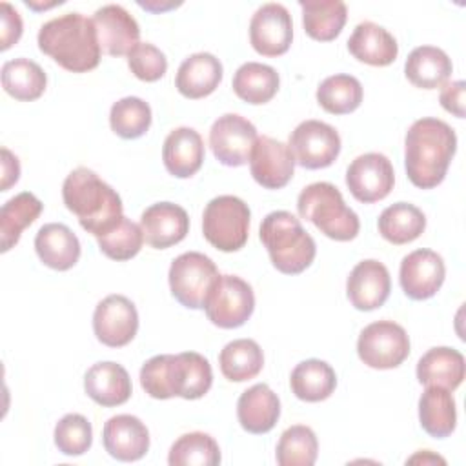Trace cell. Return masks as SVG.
<instances>
[{
  "instance_id": "obj_35",
  "label": "cell",
  "mask_w": 466,
  "mask_h": 466,
  "mask_svg": "<svg viewBox=\"0 0 466 466\" xmlns=\"http://www.w3.org/2000/svg\"><path fill=\"white\" fill-rule=\"evenodd\" d=\"M379 233L391 244H408L419 238L426 228L424 213L408 202L388 206L379 217Z\"/></svg>"
},
{
  "instance_id": "obj_32",
  "label": "cell",
  "mask_w": 466,
  "mask_h": 466,
  "mask_svg": "<svg viewBox=\"0 0 466 466\" xmlns=\"http://www.w3.org/2000/svg\"><path fill=\"white\" fill-rule=\"evenodd\" d=\"M304 31L320 42H329L340 35L348 9L340 0H300Z\"/></svg>"
},
{
  "instance_id": "obj_36",
  "label": "cell",
  "mask_w": 466,
  "mask_h": 466,
  "mask_svg": "<svg viewBox=\"0 0 466 466\" xmlns=\"http://www.w3.org/2000/svg\"><path fill=\"white\" fill-rule=\"evenodd\" d=\"M218 364L228 380L244 382L260 373L264 366V353L253 339H237L220 350Z\"/></svg>"
},
{
  "instance_id": "obj_34",
  "label": "cell",
  "mask_w": 466,
  "mask_h": 466,
  "mask_svg": "<svg viewBox=\"0 0 466 466\" xmlns=\"http://www.w3.org/2000/svg\"><path fill=\"white\" fill-rule=\"evenodd\" d=\"M42 202L29 191H22L9 198L0 209V238L2 251H9L18 240L22 231L31 226L42 213Z\"/></svg>"
},
{
  "instance_id": "obj_39",
  "label": "cell",
  "mask_w": 466,
  "mask_h": 466,
  "mask_svg": "<svg viewBox=\"0 0 466 466\" xmlns=\"http://www.w3.org/2000/svg\"><path fill=\"white\" fill-rule=\"evenodd\" d=\"M167 462L171 466H215L220 462V448L208 433H184L173 442Z\"/></svg>"
},
{
  "instance_id": "obj_42",
  "label": "cell",
  "mask_w": 466,
  "mask_h": 466,
  "mask_svg": "<svg viewBox=\"0 0 466 466\" xmlns=\"http://www.w3.org/2000/svg\"><path fill=\"white\" fill-rule=\"evenodd\" d=\"M96 242L106 257L113 260H129L140 251L144 244V233L138 224L122 215L109 231L96 237Z\"/></svg>"
},
{
  "instance_id": "obj_8",
  "label": "cell",
  "mask_w": 466,
  "mask_h": 466,
  "mask_svg": "<svg viewBox=\"0 0 466 466\" xmlns=\"http://www.w3.org/2000/svg\"><path fill=\"white\" fill-rule=\"evenodd\" d=\"M218 277L215 262L198 251L178 255L169 266L171 295L189 309L204 308L206 297Z\"/></svg>"
},
{
  "instance_id": "obj_22",
  "label": "cell",
  "mask_w": 466,
  "mask_h": 466,
  "mask_svg": "<svg viewBox=\"0 0 466 466\" xmlns=\"http://www.w3.org/2000/svg\"><path fill=\"white\" fill-rule=\"evenodd\" d=\"M84 390L96 404L111 408L120 406L131 397V379L124 366L106 360L93 364L84 377Z\"/></svg>"
},
{
  "instance_id": "obj_45",
  "label": "cell",
  "mask_w": 466,
  "mask_h": 466,
  "mask_svg": "<svg viewBox=\"0 0 466 466\" xmlns=\"http://www.w3.org/2000/svg\"><path fill=\"white\" fill-rule=\"evenodd\" d=\"M0 9H2V13H0V16H2V44H0V49L5 51L20 40V36H22V18H20L18 11L7 2H2Z\"/></svg>"
},
{
  "instance_id": "obj_5",
  "label": "cell",
  "mask_w": 466,
  "mask_h": 466,
  "mask_svg": "<svg viewBox=\"0 0 466 466\" xmlns=\"http://www.w3.org/2000/svg\"><path fill=\"white\" fill-rule=\"evenodd\" d=\"M258 235L271 264L284 275L302 273L315 258L317 246L313 237L289 211L280 209L268 213L260 224Z\"/></svg>"
},
{
  "instance_id": "obj_6",
  "label": "cell",
  "mask_w": 466,
  "mask_h": 466,
  "mask_svg": "<svg viewBox=\"0 0 466 466\" xmlns=\"http://www.w3.org/2000/svg\"><path fill=\"white\" fill-rule=\"evenodd\" d=\"M297 209L320 233L339 242L355 238L360 229L357 213L346 206L339 187L329 182L306 186L297 198Z\"/></svg>"
},
{
  "instance_id": "obj_40",
  "label": "cell",
  "mask_w": 466,
  "mask_h": 466,
  "mask_svg": "<svg viewBox=\"0 0 466 466\" xmlns=\"http://www.w3.org/2000/svg\"><path fill=\"white\" fill-rule=\"evenodd\" d=\"M317 453L315 431L304 424L284 430L277 444V462L280 466H311L317 461Z\"/></svg>"
},
{
  "instance_id": "obj_33",
  "label": "cell",
  "mask_w": 466,
  "mask_h": 466,
  "mask_svg": "<svg viewBox=\"0 0 466 466\" xmlns=\"http://www.w3.org/2000/svg\"><path fill=\"white\" fill-rule=\"evenodd\" d=\"M280 86V76L275 67L260 62H246L233 75V91L248 104L269 102Z\"/></svg>"
},
{
  "instance_id": "obj_9",
  "label": "cell",
  "mask_w": 466,
  "mask_h": 466,
  "mask_svg": "<svg viewBox=\"0 0 466 466\" xmlns=\"http://www.w3.org/2000/svg\"><path fill=\"white\" fill-rule=\"evenodd\" d=\"M253 309V289L237 275H218L204 302L208 319L224 329L242 326L251 317Z\"/></svg>"
},
{
  "instance_id": "obj_13",
  "label": "cell",
  "mask_w": 466,
  "mask_h": 466,
  "mask_svg": "<svg viewBox=\"0 0 466 466\" xmlns=\"http://www.w3.org/2000/svg\"><path fill=\"white\" fill-rule=\"evenodd\" d=\"M395 184L393 166L382 153L359 155L346 169V186L350 193L364 204L382 200Z\"/></svg>"
},
{
  "instance_id": "obj_1",
  "label": "cell",
  "mask_w": 466,
  "mask_h": 466,
  "mask_svg": "<svg viewBox=\"0 0 466 466\" xmlns=\"http://www.w3.org/2000/svg\"><path fill=\"white\" fill-rule=\"evenodd\" d=\"M457 149V135L441 118L415 120L404 138V166L408 178L420 189L439 186Z\"/></svg>"
},
{
  "instance_id": "obj_24",
  "label": "cell",
  "mask_w": 466,
  "mask_h": 466,
  "mask_svg": "<svg viewBox=\"0 0 466 466\" xmlns=\"http://www.w3.org/2000/svg\"><path fill=\"white\" fill-rule=\"evenodd\" d=\"M237 417L246 431L268 433L280 417V400L268 384H255L238 397Z\"/></svg>"
},
{
  "instance_id": "obj_47",
  "label": "cell",
  "mask_w": 466,
  "mask_h": 466,
  "mask_svg": "<svg viewBox=\"0 0 466 466\" xmlns=\"http://www.w3.org/2000/svg\"><path fill=\"white\" fill-rule=\"evenodd\" d=\"M20 177V162L18 158L7 149L2 147V191H7L13 184H16Z\"/></svg>"
},
{
  "instance_id": "obj_7",
  "label": "cell",
  "mask_w": 466,
  "mask_h": 466,
  "mask_svg": "<svg viewBox=\"0 0 466 466\" xmlns=\"http://www.w3.org/2000/svg\"><path fill=\"white\" fill-rule=\"evenodd\" d=\"M249 208L233 195L211 198L202 213V233L206 240L220 251H238L249 235Z\"/></svg>"
},
{
  "instance_id": "obj_31",
  "label": "cell",
  "mask_w": 466,
  "mask_h": 466,
  "mask_svg": "<svg viewBox=\"0 0 466 466\" xmlns=\"http://www.w3.org/2000/svg\"><path fill=\"white\" fill-rule=\"evenodd\" d=\"M289 386L297 399L306 402H320L335 391L337 375L328 362L320 359H308L293 368Z\"/></svg>"
},
{
  "instance_id": "obj_4",
  "label": "cell",
  "mask_w": 466,
  "mask_h": 466,
  "mask_svg": "<svg viewBox=\"0 0 466 466\" xmlns=\"http://www.w3.org/2000/svg\"><path fill=\"white\" fill-rule=\"evenodd\" d=\"M62 198L80 226L95 237L109 231L122 217L118 193L87 167H76L66 177Z\"/></svg>"
},
{
  "instance_id": "obj_10",
  "label": "cell",
  "mask_w": 466,
  "mask_h": 466,
  "mask_svg": "<svg viewBox=\"0 0 466 466\" xmlns=\"http://www.w3.org/2000/svg\"><path fill=\"white\" fill-rule=\"evenodd\" d=\"M357 353L370 368L391 370L408 359L410 339L400 324L393 320H377L360 331Z\"/></svg>"
},
{
  "instance_id": "obj_41",
  "label": "cell",
  "mask_w": 466,
  "mask_h": 466,
  "mask_svg": "<svg viewBox=\"0 0 466 466\" xmlns=\"http://www.w3.org/2000/svg\"><path fill=\"white\" fill-rule=\"evenodd\" d=\"M109 124L118 137L138 138L151 126V107L138 96H124L111 106Z\"/></svg>"
},
{
  "instance_id": "obj_15",
  "label": "cell",
  "mask_w": 466,
  "mask_h": 466,
  "mask_svg": "<svg viewBox=\"0 0 466 466\" xmlns=\"http://www.w3.org/2000/svg\"><path fill=\"white\" fill-rule=\"evenodd\" d=\"M293 40V22L289 11L277 2L260 5L249 22V42L258 55H284Z\"/></svg>"
},
{
  "instance_id": "obj_11",
  "label": "cell",
  "mask_w": 466,
  "mask_h": 466,
  "mask_svg": "<svg viewBox=\"0 0 466 466\" xmlns=\"http://www.w3.org/2000/svg\"><path fill=\"white\" fill-rule=\"evenodd\" d=\"M288 147L295 164L306 169H322L331 166L340 153V137L337 129L320 120H304L289 135Z\"/></svg>"
},
{
  "instance_id": "obj_12",
  "label": "cell",
  "mask_w": 466,
  "mask_h": 466,
  "mask_svg": "<svg viewBox=\"0 0 466 466\" xmlns=\"http://www.w3.org/2000/svg\"><path fill=\"white\" fill-rule=\"evenodd\" d=\"M257 138V127L237 113L218 116L209 129V146L215 158L229 167H238L249 162Z\"/></svg>"
},
{
  "instance_id": "obj_30",
  "label": "cell",
  "mask_w": 466,
  "mask_h": 466,
  "mask_svg": "<svg viewBox=\"0 0 466 466\" xmlns=\"http://www.w3.org/2000/svg\"><path fill=\"white\" fill-rule=\"evenodd\" d=\"M419 420L422 430L435 439L451 435L457 424V410L451 391L441 386H426L419 399Z\"/></svg>"
},
{
  "instance_id": "obj_2",
  "label": "cell",
  "mask_w": 466,
  "mask_h": 466,
  "mask_svg": "<svg viewBox=\"0 0 466 466\" xmlns=\"http://www.w3.org/2000/svg\"><path fill=\"white\" fill-rule=\"evenodd\" d=\"M140 384L153 399L204 397L213 384L211 364L197 351L155 355L140 370Z\"/></svg>"
},
{
  "instance_id": "obj_37",
  "label": "cell",
  "mask_w": 466,
  "mask_h": 466,
  "mask_svg": "<svg viewBox=\"0 0 466 466\" xmlns=\"http://www.w3.org/2000/svg\"><path fill=\"white\" fill-rule=\"evenodd\" d=\"M2 86L13 98L31 102L46 91L47 76L36 62L22 56L2 66Z\"/></svg>"
},
{
  "instance_id": "obj_21",
  "label": "cell",
  "mask_w": 466,
  "mask_h": 466,
  "mask_svg": "<svg viewBox=\"0 0 466 466\" xmlns=\"http://www.w3.org/2000/svg\"><path fill=\"white\" fill-rule=\"evenodd\" d=\"M102 442L113 459L131 462L147 453L149 431L138 417L122 413L107 419L102 430Z\"/></svg>"
},
{
  "instance_id": "obj_29",
  "label": "cell",
  "mask_w": 466,
  "mask_h": 466,
  "mask_svg": "<svg viewBox=\"0 0 466 466\" xmlns=\"http://www.w3.org/2000/svg\"><path fill=\"white\" fill-rule=\"evenodd\" d=\"M453 66L450 56L433 46L415 47L404 64L406 78L420 89H437L451 75Z\"/></svg>"
},
{
  "instance_id": "obj_46",
  "label": "cell",
  "mask_w": 466,
  "mask_h": 466,
  "mask_svg": "<svg viewBox=\"0 0 466 466\" xmlns=\"http://www.w3.org/2000/svg\"><path fill=\"white\" fill-rule=\"evenodd\" d=\"M464 86H466L464 80L448 82L441 89V96H439L441 106L448 113H451V115H455L459 118L464 116Z\"/></svg>"
},
{
  "instance_id": "obj_17",
  "label": "cell",
  "mask_w": 466,
  "mask_h": 466,
  "mask_svg": "<svg viewBox=\"0 0 466 466\" xmlns=\"http://www.w3.org/2000/svg\"><path fill=\"white\" fill-rule=\"evenodd\" d=\"M251 177L266 189L284 187L295 171V158L288 144L262 135L257 138L249 155Z\"/></svg>"
},
{
  "instance_id": "obj_19",
  "label": "cell",
  "mask_w": 466,
  "mask_h": 466,
  "mask_svg": "<svg viewBox=\"0 0 466 466\" xmlns=\"http://www.w3.org/2000/svg\"><path fill=\"white\" fill-rule=\"evenodd\" d=\"M390 291V271L382 262L375 258H366L359 262L346 280L348 299L360 311H371L380 308L388 300Z\"/></svg>"
},
{
  "instance_id": "obj_28",
  "label": "cell",
  "mask_w": 466,
  "mask_h": 466,
  "mask_svg": "<svg viewBox=\"0 0 466 466\" xmlns=\"http://www.w3.org/2000/svg\"><path fill=\"white\" fill-rule=\"evenodd\" d=\"M464 373L462 353L448 346L428 350L417 362V379L424 386H441L453 391L462 384Z\"/></svg>"
},
{
  "instance_id": "obj_26",
  "label": "cell",
  "mask_w": 466,
  "mask_h": 466,
  "mask_svg": "<svg viewBox=\"0 0 466 466\" xmlns=\"http://www.w3.org/2000/svg\"><path fill=\"white\" fill-rule=\"evenodd\" d=\"M220 80V60L211 53H195L178 66L175 86L182 96L197 100L211 95L218 87Z\"/></svg>"
},
{
  "instance_id": "obj_49",
  "label": "cell",
  "mask_w": 466,
  "mask_h": 466,
  "mask_svg": "<svg viewBox=\"0 0 466 466\" xmlns=\"http://www.w3.org/2000/svg\"><path fill=\"white\" fill-rule=\"evenodd\" d=\"M408 462H410V464H415V462H422V464H435V462H441V464H444L446 461H444L442 457H439V455H433L430 450H424V451H419L417 455L410 457Z\"/></svg>"
},
{
  "instance_id": "obj_16",
  "label": "cell",
  "mask_w": 466,
  "mask_h": 466,
  "mask_svg": "<svg viewBox=\"0 0 466 466\" xmlns=\"http://www.w3.org/2000/svg\"><path fill=\"white\" fill-rule=\"evenodd\" d=\"M446 277L444 260L431 249H415L408 253L399 269L400 288L413 300L431 299L442 286Z\"/></svg>"
},
{
  "instance_id": "obj_27",
  "label": "cell",
  "mask_w": 466,
  "mask_h": 466,
  "mask_svg": "<svg viewBox=\"0 0 466 466\" xmlns=\"http://www.w3.org/2000/svg\"><path fill=\"white\" fill-rule=\"evenodd\" d=\"M350 53L370 66H390L399 55L395 36L375 22H360L348 38Z\"/></svg>"
},
{
  "instance_id": "obj_3",
  "label": "cell",
  "mask_w": 466,
  "mask_h": 466,
  "mask_svg": "<svg viewBox=\"0 0 466 466\" xmlns=\"http://www.w3.org/2000/svg\"><path fill=\"white\" fill-rule=\"evenodd\" d=\"M38 47L60 67L86 73L100 62V44L93 18L82 13H66L51 18L38 31Z\"/></svg>"
},
{
  "instance_id": "obj_14",
  "label": "cell",
  "mask_w": 466,
  "mask_h": 466,
  "mask_svg": "<svg viewBox=\"0 0 466 466\" xmlns=\"http://www.w3.org/2000/svg\"><path fill=\"white\" fill-rule=\"evenodd\" d=\"M93 331L109 348L129 344L138 331V313L135 304L124 295H107L93 313Z\"/></svg>"
},
{
  "instance_id": "obj_23",
  "label": "cell",
  "mask_w": 466,
  "mask_h": 466,
  "mask_svg": "<svg viewBox=\"0 0 466 466\" xmlns=\"http://www.w3.org/2000/svg\"><path fill=\"white\" fill-rule=\"evenodd\" d=\"M162 160L173 177H193L204 162V142L198 131L186 126L173 129L164 140Z\"/></svg>"
},
{
  "instance_id": "obj_20",
  "label": "cell",
  "mask_w": 466,
  "mask_h": 466,
  "mask_svg": "<svg viewBox=\"0 0 466 466\" xmlns=\"http://www.w3.org/2000/svg\"><path fill=\"white\" fill-rule=\"evenodd\" d=\"M144 240L155 249H166L186 238L189 217L184 208L173 202H157L144 209L140 217Z\"/></svg>"
},
{
  "instance_id": "obj_18",
  "label": "cell",
  "mask_w": 466,
  "mask_h": 466,
  "mask_svg": "<svg viewBox=\"0 0 466 466\" xmlns=\"http://www.w3.org/2000/svg\"><path fill=\"white\" fill-rule=\"evenodd\" d=\"M93 24L100 49L111 56L129 55V51L138 44L140 27L122 5L107 4L98 7L95 11Z\"/></svg>"
},
{
  "instance_id": "obj_48",
  "label": "cell",
  "mask_w": 466,
  "mask_h": 466,
  "mask_svg": "<svg viewBox=\"0 0 466 466\" xmlns=\"http://www.w3.org/2000/svg\"><path fill=\"white\" fill-rule=\"evenodd\" d=\"M140 7L151 11V13H162V11H167V9H173V7H178L180 2H158V0H146V2H138Z\"/></svg>"
},
{
  "instance_id": "obj_38",
  "label": "cell",
  "mask_w": 466,
  "mask_h": 466,
  "mask_svg": "<svg viewBox=\"0 0 466 466\" xmlns=\"http://www.w3.org/2000/svg\"><path fill=\"white\" fill-rule=\"evenodd\" d=\"M362 86L351 75H331L317 87L319 106L331 115H346L355 111L362 102Z\"/></svg>"
},
{
  "instance_id": "obj_25",
  "label": "cell",
  "mask_w": 466,
  "mask_h": 466,
  "mask_svg": "<svg viewBox=\"0 0 466 466\" xmlns=\"http://www.w3.org/2000/svg\"><path fill=\"white\" fill-rule=\"evenodd\" d=\"M38 258L51 269L67 271L80 258V242L76 235L58 222L44 224L35 237Z\"/></svg>"
},
{
  "instance_id": "obj_43",
  "label": "cell",
  "mask_w": 466,
  "mask_h": 466,
  "mask_svg": "<svg viewBox=\"0 0 466 466\" xmlns=\"http://www.w3.org/2000/svg\"><path fill=\"white\" fill-rule=\"evenodd\" d=\"M93 442L91 422L80 413L64 415L55 426V444L58 451L69 457L84 455Z\"/></svg>"
},
{
  "instance_id": "obj_44",
  "label": "cell",
  "mask_w": 466,
  "mask_h": 466,
  "mask_svg": "<svg viewBox=\"0 0 466 466\" xmlns=\"http://www.w3.org/2000/svg\"><path fill=\"white\" fill-rule=\"evenodd\" d=\"M131 73L144 82H157L167 71L166 55L149 42H138L127 55Z\"/></svg>"
}]
</instances>
